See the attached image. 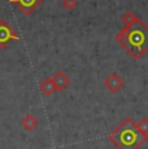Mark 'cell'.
Here are the masks:
<instances>
[{"instance_id": "1", "label": "cell", "mask_w": 148, "mask_h": 149, "mask_svg": "<svg viewBox=\"0 0 148 149\" xmlns=\"http://www.w3.org/2000/svg\"><path fill=\"white\" fill-rule=\"evenodd\" d=\"M116 42L134 60H139L148 51V26L140 18L130 27L125 26L116 35Z\"/></svg>"}, {"instance_id": "2", "label": "cell", "mask_w": 148, "mask_h": 149, "mask_svg": "<svg viewBox=\"0 0 148 149\" xmlns=\"http://www.w3.org/2000/svg\"><path fill=\"white\" fill-rule=\"evenodd\" d=\"M108 139L117 149H140L148 137L142 135L136 123L127 117L109 134Z\"/></svg>"}, {"instance_id": "3", "label": "cell", "mask_w": 148, "mask_h": 149, "mask_svg": "<svg viewBox=\"0 0 148 149\" xmlns=\"http://www.w3.org/2000/svg\"><path fill=\"white\" fill-rule=\"evenodd\" d=\"M12 40H20V35L5 19H0V49H5Z\"/></svg>"}, {"instance_id": "4", "label": "cell", "mask_w": 148, "mask_h": 149, "mask_svg": "<svg viewBox=\"0 0 148 149\" xmlns=\"http://www.w3.org/2000/svg\"><path fill=\"white\" fill-rule=\"evenodd\" d=\"M44 0H9V3L15 4L20 10L24 14L29 16L38 7H40L43 4Z\"/></svg>"}, {"instance_id": "5", "label": "cell", "mask_w": 148, "mask_h": 149, "mask_svg": "<svg viewBox=\"0 0 148 149\" xmlns=\"http://www.w3.org/2000/svg\"><path fill=\"white\" fill-rule=\"evenodd\" d=\"M104 86L109 92L117 93L119 90H122V87L125 86V82L117 73H112L107 79L104 81Z\"/></svg>"}, {"instance_id": "6", "label": "cell", "mask_w": 148, "mask_h": 149, "mask_svg": "<svg viewBox=\"0 0 148 149\" xmlns=\"http://www.w3.org/2000/svg\"><path fill=\"white\" fill-rule=\"evenodd\" d=\"M51 78H52L53 83H55L56 91H64L65 88H66L70 84V79H69V77H68L66 74H65L64 71H61V70L56 71V73L53 74V75L51 77Z\"/></svg>"}, {"instance_id": "7", "label": "cell", "mask_w": 148, "mask_h": 149, "mask_svg": "<svg viewBox=\"0 0 148 149\" xmlns=\"http://www.w3.org/2000/svg\"><path fill=\"white\" fill-rule=\"evenodd\" d=\"M38 125H39V121L36 119V117L33 116V114H26L21 121V126L26 131H34L36 127H38Z\"/></svg>"}, {"instance_id": "8", "label": "cell", "mask_w": 148, "mask_h": 149, "mask_svg": "<svg viewBox=\"0 0 148 149\" xmlns=\"http://www.w3.org/2000/svg\"><path fill=\"white\" fill-rule=\"evenodd\" d=\"M39 88H40V91L44 93L45 96H51L56 91L55 83H53V81H52V78H51V77L43 79V81L40 82V84H39Z\"/></svg>"}, {"instance_id": "9", "label": "cell", "mask_w": 148, "mask_h": 149, "mask_svg": "<svg viewBox=\"0 0 148 149\" xmlns=\"http://www.w3.org/2000/svg\"><path fill=\"white\" fill-rule=\"evenodd\" d=\"M121 19H122V22L125 24V26L126 27H130L131 25H134L136 21L139 19V17H136L135 14H134L133 12H130V10H127V12H125L124 14H122V17H121Z\"/></svg>"}, {"instance_id": "10", "label": "cell", "mask_w": 148, "mask_h": 149, "mask_svg": "<svg viewBox=\"0 0 148 149\" xmlns=\"http://www.w3.org/2000/svg\"><path fill=\"white\" fill-rule=\"evenodd\" d=\"M136 127H138V130L142 132V135L147 136L148 137V118H142L139 123H136Z\"/></svg>"}, {"instance_id": "11", "label": "cell", "mask_w": 148, "mask_h": 149, "mask_svg": "<svg viewBox=\"0 0 148 149\" xmlns=\"http://www.w3.org/2000/svg\"><path fill=\"white\" fill-rule=\"evenodd\" d=\"M77 5H78V1H77V0H62V7H64L66 10L75 9Z\"/></svg>"}]
</instances>
